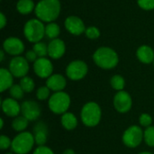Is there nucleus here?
<instances>
[{
	"mask_svg": "<svg viewBox=\"0 0 154 154\" xmlns=\"http://www.w3.org/2000/svg\"><path fill=\"white\" fill-rule=\"evenodd\" d=\"M143 139L148 146L154 147V126L151 125L145 129Z\"/></svg>",
	"mask_w": 154,
	"mask_h": 154,
	"instance_id": "27",
	"label": "nucleus"
},
{
	"mask_svg": "<svg viewBox=\"0 0 154 154\" xmlns=\"http://www.w3.org/2000/svg\"><path fill=\"white\" fill-rule=\"evenodd\" d=\"M62 154H76V153H75V152H74L73 150H71V149H67V150H65V151L63 152V153Z\"/></svg>",
	"mask_w": 154,
	"mask_h": 154,
	"instance_id": "38",
	"label": "nucleus"
},
{
	"mask_svg": "<svg viewBox=\"0 0 154 154\" xmlns=\"http://www.w3.org/2000/svg\"><path fill=\"white\" fill-rule=\"evenodd\" d=\"M67 85L66 79L61 74H53L47 79L46 86L54 92L62 91Z\"/></svg>",
	"mask_w": 154,
	"mask_h": 154,
	"instance_id": "18",
	"label": "nucleus"
},
{
	"mask_svg": "<svg viewBox=\"0 0 154 154\" xmlns=\"http://www.w3.org/2000/svg\"><path fill=\"white\" fill-rule=\"evenodd\" d=\"M28 122L29 120H27L23 116H16L12 122V128L16 132H23L28 126Z\"/></svg>",
	"mask_w": 154,
	"mask_h": 154,
	"instance_id": "23",
	"label": "nucleus"
},
{
	"mask_svg": "<svg viewBox=\"0 0 154 154\" xmlns=\"http://www.w3.org/2000/svg\"><path fill=\"white\" fill-rule=\"evenodd\" d=\"M139 154H152V153H151V152H140Z\"/></svg>",
	"mask_w": 154,
	"mask_h": 154,
	"instance_id": "41",
	"label": "nucleus"
},
{
	"mask_svg": "<svg viewBox=\"0 0 154 154\" xmlns=\"http://www.w3.org/2000/svg\"><path fill=\"white\" fill-rule=\"evenodd\" d=\"M48 106L50 110L56 115H63L67 113L70 106V97L68 93L60 91L55 92L49 98Z\"/></svg>",
	"mask_w": 154,
	"mask_h": 154,
	"instance_id": "5",
	"label": "nucleus"
},
{
	"mask_svg": "<svg viewBox=\"0 0 154 154\" xmlns=\"http://www.w3.org/2000/svg\"><path fill=\"white\" fill-rule=\"evenodd\" d=\"M9 92H10L11 97H12L13 98L16 99V100H18V99H22V98L23 97L24 93H25V92L23 90L22 87L20 86V84H19V85H17V84L13 85V86L10 88Z\"/></svg>",
	"mask_w": 154,
	"mask_h": 154,
	"instance_id": "28",
	"label": "nucleus"
},
{
	"mask_svg": "<svg viewBox=\"0 0 154 154\" xmlns=\"http://www.w3.org/2000/svg\"><path fill=\"white\" fill-rule=\"evenodd\" d=\"M101 108L96 102H88L81 109L80 117L82 123L88 127L97 126L101 120Z\"/></svg>",
	"mask_w": 154,
	"mask_h": 154,
	"instance_id": "3",
	"label": "nucleus"
},
{
	"mask_svg": "<svg viewBox=\"0 0 154 154\" xmlns=\"http://www.w3.org/2000/svg\"><path fill=\"white\" fill-rule=\"evenodd\" d=\"M12 145V141L10 140L9 137L6 135H1L0 136V149L5 151L7 150L8 148H11Z\"/></svg>",
	"mask_w": 154,
	"mask_h": 154,
	"instance_id": "33",
	"label": "nucleus"
},
{
	"mask_svg": "<svg viewBox=\"0 0 154 154\" xmlns=\"http://www.w3.org/2000/svg\"><path fill=\"white\" fill-rule=\"evenodd\" d=\"M33 154H54V152L49 147H47L45 145H42V146H38L34 150Z\"/></svg>",
	"mask_w": 154,
	"mask_h": 154,
	"instance_id": "35",
	"label": "nucleus"
},
{
	"mask_svg": "<svg viewBox=\"0 0 154 154\" xmlns=\"http://www.w3.org/2000/svg\"><path fill=\"white\" fill-rule=\"evenodd\" d=\"M60 12V0H41L35 6V14L39 20L51 23L56 20Z\"/></svg>",
	"mask_w": 154,
	"mask_h": 154,
	"instance_id": "1",
	"label": "nucleus"
},
{
	"mask_svg": "<svg viewBox=\"0 0 154 154\" xmlns=\"http://www.w3.org/2000/svg\"><path fill=\"white\" fill-rule=\"evenodd\" d=\"M143 131L138 125H132L123 134V143L129 148H136L143 140Z\"/></svg>",
	"mask_w": 154,
	"mask_h": 154,
	"instance_id": "7",
	"label": "nucleus"
},
{
	"mask_svg": "<svg viewBox=\"0 0 154 154\" xmlns=\"http://www.w3.org/2000/svg\"><path fill=\"white\" fill-rule=\"evenodd\" d=\"M153 64H154V61H153Z\"/></svg>",
	"mask_w": 154,
	"mask_h": 154,
	"instance_id": "43",
	"label": "nucleus"
},
{
	"mask_svg": "<svg viewBox=\"0 0 154 154\" xmlns=\"http://www.w3.org/2000/svg\"><path fill=\"white\" fill-rule=\"evenodd\" d=\"M3 48L5 52L14 56H19L24 51V45L23 42L15 37H9L5 39Z\"/></svg>",
	"mask_w": 154,
	"mask_h": 154,
	"instance_id": "13",
	"label": "nucleus"
},
{
	"mask_svg": "<svg viewBox=\"0 0 154 154\" xmlns=\"http://www.w3.org/2000/svg\"><path fill=\"white\" fill-rule=\"evenodd\" d=\"M18 12L22 14H28L34 8V3L32 0H19L16 5Z\"/></svg>",
	"mask_w": 154,
	"mask_h": 154,
	"instance_id": "22",
	"label": "nucleus"
},
{
	"mask_svg": "<svg viewBox=\"0 0 154 154\" xmlns=\"http://www.w3.org/2000/svg\"><path fill=\"white\" fill-rule=\"evenodd\" d=\"M60 122H61V125L66 130H69V131L75 129L78 125V119L76 117V116L74 114L69 113V112L62 115Z\"/></svg>",
	"mask_w": 154,
	"mask_h": 154,
	"instance_id": "21",
	"label": "nucleus"
},
{
	"mask_svg": "<svg viewBox=\"0 0 154 154\" xmlns=\"http://www.w3.org/2000/svg\"><path fill=\"white\" fill-rule=\"evenodd\" d=\"M6 154H15L14 152H8V153H6Z\"/></svg>",
	"mask_w": 154,
	"mask_h": 154,
	"instance_id": "42",
	"label": "nucleus"
},
{
	"mask_svg": "<svg viewBox=\"0 0 154 154\" xmlns=\"http://www.w3.org/2000/svg\"><path fill=\"white\" fill-rule=\"evenodd\" d=\"M86 36L89 39H97L100 36V31L96 26H90L86 29Z\"/></svg>",
	"mask_w": 154,
	"mask_h": 154,
	"instance_id": "31",
	"label": "nucleus"
},
{
	"mask_svg": "<svg viewBox=\"0 0 154 154\" xmlns=\"http://www.w3.org/2000/svg\"><path fill=\"white\" fill-rule=\"evenodd\" d=\"M113 104L117 112L121 114H125L129 112L130 109L132 108L133 100L129 93L122 90V91H118L115 95Z\"/></svg>",
	"mask_w": 154,
	"mask_h": 154,
	"instance_id": "10",
	"label": "nucleus"
},
{
	"mask_svg": "<svg viewBox=\"0 0 154 154\" xmlns=\"http://www.w3.org/2000/svg\"><path fill=\"white\" fill-rule=\"evenodd\" d=\"M88 70V65L83 60H74L68 65L66 69V74L67 77L71 80H79L85 78Z\"/></svg>",
	"mask_w": 154,
	"mask_h": 154,
	"instance_id": "8",
	"label": "nucleus"
},
{
	"mask_svg": "<svg viewBox=\"0 0 154 154\" xmlns=\"http://www.w3.org/2000/svg\"><path fill=\"white\" fill-rule=\"evenodd\" d=\"M35 143L34 136L29 132H22L12 140L11 150L15 154H27Z\"/></svg>",
	"mask_w": 154,
	"mask_h": 154,
	"instance_id": "4",
	"label": "nucleus"
},
{
	"mask_svg": "<svg viewBox=\"0 0 154 154\" xmlns=\"http://www.w3.org/2000/svg\"><path fill=\"white\" fill-rule=\"evenodd\" d=\"M20 86L22 87L23 90L25 93H31L34 89L35 84H34V81H33V79L32 78L25 76V77L21 79Z\"/></svg>",
	"mask_w": 154,
	"mask_h": 154,
	"instance_id": "26",
	"label": "nucleus"
},
{
	"mask_svg": "<svg viewBox=\"0 0 154 154\" xmlns=\"http://www.w3.org/2000/svg\"><path fill=\"white\" fill-rule=\"evenodd\" d=\"M1 106L4 114L10 117H16L21 113V105L13 97L2 100Z\"/></svg>",
	"mask_w": 154,
	"mask_h": 154,
	"instance_id": "14",
	"label": "nucleus"
},
{
	"mask_svg": "<svg viewBox=\"0 0 154 154\" xmlns=\"http://www.w3.org/2000/svg\"><path fill=\"white\" fill-rule=\"evenodd\" d=\"M6 24V18L5 16V14L3 13L0 14V27L1 29H3Z\"/></svg>",
	"mask_w": 154,
	"mask_h": 154,
	"instance_id": "37",
	"label": "nucleus"
},
{
	"mask_svg": "<svg viewBox=\"0 0 154 154\" xmlns=\"http://www.w3.org/2000/svg\"><path fill=\"white\" fill-rule=\"evenodd\" d=\"M66 51L65 43L62 40L57 38L53 39L48 45V55L54 60L61 58Z\"/></svg>",
	"mask_w": 154,
	"mask_h": 154,
	"instance_id": "16",
	"label": "nucleus"
},
{
	"mask_svg": "<svg viewBox=\"0 0 154 154\" xmlns=\"http://www.w3.org/2000/svg\"><path fill=\"white\" fill-rule=\"evenodd\" d=\"M50 93H51V89L47 86L40 87L37 89L36 97L39 100H46L47 98L50 97Z\"/></svg>",
	"mask_w": 154,
	"mask_h": 154,
	"instance_id": "30",
	"label": "nucleus"
},
{
	"mask_svg": "<svg viewBox=\"0 0 154 154\" xmlns=\"http://www.w3.org/2000/svg\"><path fill=\"white\" fill-rule=\"evenodd\" d=\"M48 127L45 123L39 122L33 127V136L35 143L38 146H42L46 143L48 140Z\"/></svg>",
	"mask_w": 154,
	"mask_h": 154,
	"instance_id": "17",
	"label": "nucleus"
},
{
	"mask_svg": "<svg viewBox=\"0 0 154 154\" xmlns=\"http://www.w3.org/2000/svg\"><path fill=\"white\" fill-rule=\"evenodd\" d=\"M33 70L39 78L48 79L52 75L53 66L51 61L47 58H38L33 62Z\"/></svg>",
	"mask_w": 154,
	"mask_h": 154,
	"instance_id": "12",
	"label": "nucleus"
},
{
	"mask_svg": "<svg viewBox=\"0 0 154 154\" xmlns=\"http://www.w3.org/2000/svg\"><path fill=\"white\" fill-rule=\"evenodd\" d=\"M65 27L73 35H79L86 32L83 21L78 16H69L65 21Z\"/></svg>",
	"mask_w": 154,
	"mask_h": 154,
	"instance_id": "15",
	"label": "nucleus"
},
{
	"mask_svg": "<svg viewBox=\"0 0 154 154\" xmlns=\"http://www.w3.org/2000/svg\"><path fill=\"white\" fill-rule=\"evenodd\" d=\"M93 60L99 68L104 69H111L115 68L119 61L117 53L108 47L98 48L93 55Z\"/></svg>",
	"mask_w": 154,
	"mask_h": 154,
	"instance_id": "2",
	"label": "nucleus"
},
{
	"mask_svg": "<svg viewBox=\"0 0 154 154\" xmlns=\"http://www.w3.org/2000/svg\"><path fill=\"white\" fill-rule=\"evenodd\" d=\"M0 122H1L0 129H3V127H4V120H3V118H1V119H0Z\"/></svg>",
	"mask_w": 154,
	"mask_h": 154,
	"instance_id": "40",
	"label": "nucleus"
},
{
	"mask_svg": "<svg viewBox=\"0 0 154 154\" xmlns=\"http://www.w3.org/2000/svg\"><path fill=\"white\" fill-rule=\"evenodd\" d=\"M0 56H1V57H0V61H3L4 56H5V55H4V51H0Z\"/></svg>",
	"mask_w": 154,
	"mask_h": 154,
	"instance_id": "39",
	"label": "nucleus"
},
{
	"mask_svg": "<svg viewBox=\"0 0 154 154\" xmlns=\"http://www.w3.org/2000/svg\"><path fill=\"white\" fill-rule=\"evenodd\" d=\"M137 2L139 6L144 10L154 9V0H137Z\"/></svg>",
	"mask_w": 154,
	"mask_h": 154,
	"instance_id": "34",
	"label": "nucleus"
},
{
	"mask_svg": "<svg viewBox=\"0 0 154 154\" xmlns=\"http://www.w3.org/2000/svg\"><path fill=\"white\" fill-rule=\"evenodd\" d=\"M140 125L143 127H149L152 124V118L149 114H142L139 117Z\"/></svg>",
	"mask_w": 154,
	"mask_h": 154,
	"instance_id": "32",
	"label": "nucleus"
},
{
	"mask_svg": "<svg viewBox=\"0 0 154 154\" xmlns=\"http://www.w3.org/2000/svg\"><path fill=\"white\" fill-rule=\"evenodd\" d=\"M136 56L138 60L144 64H150L154 61L153 50L150 46H147V45L141 46L137 50Z\"/></svg>",
	"mask_w": 154,
	"mask_h": 154,
	"instance_id": "19",
	"label": "nucleus"
},
{
	"mask_svg": "<svg viewBox=\"0 0 154 154\" xmlns=\"http://www.w3.org/2000/svg\"><path fill=\"white\" fill-rule=\"evenodd\" d=\"M14 76L10 70L6 69H0V92H4L6 89H10L13 84Z\"/></svg>",
	"mask_w": 154,
	"mask_h": 154,
	"instance_id": "20",
	"label": "nucleus"
},
{
	"mask_svg": "<svg viewBox=\"0 0 154 154\" xmlns=\"http://www.w3.org/2000/svg\"><path fill=\"white\" fill-rule=\"evenodd\" d=\"M23 32L26 39L31 42H39L45 34V26L39 19L29 20L23 28Z\"/></svg>",
	"mask_w": 154,
	"mask_h": 154,
	"instance_id": "6",
	"label": "nucleus"
},
{
	"mask_svg": "<svg viewBox=\"0 0 154 154\" xmlns=\"http://www.w3.org/2000/svg\"><path fill=\"white\" fill-rule=\"evenodd\" d=\"M33 51L39 58H43L48 55V46L43 42H37L33 45Z\"/></svg>",
	"mask_w": 154,
	"mask_h": 154,
	"instance_id": "29",
	"label": "nucleus"
},
{
	"mask_svg": "<svg viewBox=\"0 0 154 154\" xmlns=\"http://www.w3.org/2000/svg\"><path fill=\"white\" fill-rule=\"evenodd\" d=\"M21 113L29 121H35L41 116V107L39 104L33 100L23 101L21 105Z\"/></svg>",
	"mask_w": 154,
	"mask_h": 154,
	"instance_id": "11",
	"label": "nucleus"
},
{
	"mask_svg": "<svg viewBox=\"0 0 154 154\" xmlns=\"http://www.w3.org/2000/svg\"><path fill=\"white\" fill-rule=\"evenodd\" d=\"M60 26L55 23H50L45 27V34L51 39H57L58 35L60 34Z\"/></svg>",
	"mask_w": 154,
	"mask_h": 154,
	"instance_id": "24",
	"label": "nucleus"
},
{
	"mask_svg": "<svg viewBox=\"0 0 154 154\" xmlns=\"http://www.w3.org/2000/svg\"><path fill=\"white\" fill-rule=\"evenodd\" d=\"M9 70L15 78H23L29 71V61L23 57L16 56L11 60Z\"/></svg>",
	"mask_w": 154,
	"mask_h": 154,
	"instance_id": "9",
	"label": "nucleus"
},
{
	"mask_svg": "<svg viewBox=\"0 0 154 154\" xmlns=\"http://www.w3.org/2000/svg\"><path fill=\"white\" fill-rule=\"evenodd\" d=\"M110 84L112 86V88L115 89V90H117V91H122L124 88H125V79L120 76V75H115L111 78L110 79Z\"/></svg>",
	"mask_w": 154,
	"mask_h": 154,
	"instance_id": "25",
	"label": "nucleus"
},
{
	"mask_svg": "<svg viewBox=\"0 0 154 154\" xmlns=\"http://www.w3.org/2000/svg\"><path fill=\"white\" fill-rule=\"evenodd\" d=\"M37 54L35 53V51L32 50V51H29L26 52V55H25V59L29 61V62H34L36 60H37Z\"/></svg>",
	"mask_w": 154,
	"mask_h": 154,
	"instance_id": "36",
	"label": "nucleus"
}]
</instances>
